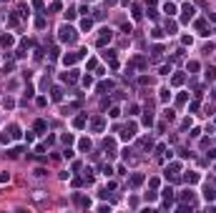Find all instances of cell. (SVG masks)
<instances>
[{"label": "cell", "mask_w": 216, "mask_h": 213, "mask_svg": "<svg viewBox=\"0 0 216 213\" xmlns=\"http://www.w3.org/2000/svg\"><path fill=\"white\" fill-rule=\"evenodd\" d=\"M58 38L63 40V43H75V38H78V35H75V30L71 25H60V30H58Z\"/></svg>", "instance_id": "1"}, {"label": "cell", "mask_w": 216, "mask_h": 213, "mask_svg": "<svg viewBox=\"0 0 216 213\" xmlns=\"http://www.w3.org/2000/svg\"><path fill=\"white\" fill-rule=\"evenodd\" d=\"M111 38H113V33H111L108 28H103V30H101V35H98V40H96V43H98V45L103 48L106 43H111Z\"/></svg>", "instance_id": "2"}, {"label": "cell", "mask_w": 216, "mask_h": 213, "mask_svg": "<svg viewBox=\"0 0 216 213\" xmlns=\"http://www.w3.org/2000/svg\"><path fill=\"white\" fill-rule=\"evenodd\" d=\"M136 136V123H128L126 128H123V133H121V138L123 140H131V138H133Z\"/></svg>", "instance_id": "3"}, {"label": "cell", "mask_w": 216, "mask_h": 213, "mask_svg": "<svg viewBox=\"0 0 216 213\" xmlns=\"http://www.w3.org/2000/svg\"><path fill=\"white\" fill-rule=\"evenodd\" d=\"M181 13H184V15H181V23H189L196 10H193V5H184V10H181Z\"/></svg>", "instance_id": "4"}, {"label": "cell", "mask_w": 216, "mask_h": 213, "mask_svg": "<svg viewBox=\"0 0 216 213\" xmlns=\"http://www.w3.org/2000/svg\"><path fill=\"white\" fill-rule=\"evenodd\" d=\"M178 170H181V166H178V163H171V166L166 168V173H163V176L171 181V178H176V176H178Z\"/></svg>", "instance_id": "5"}, {"label": "cell", "mask_w": 216, "mask_h": 213, "mask_svg": "<svg viewBox=\"0 0 216 213\" xmlns=\"http://www.w3.org/2000/svg\"><path fill=\"white\" fill-rule=\"evenodd\" d=\"M78 58H83V50H81V53H71V55H65L63 63H65V65H73V63L78 60Z\"/></svg>", "instance_id": "6"}, {"label": "cell", "mask_w": 216, "mask_h": 213, "mask_svg": "<svg viewBox=\"0 0 216 213\" xmlns=\"http://www.w3.org/2000/svg\"><path fill=\"white\" fill-rule=\"evenodd\" d=\"M143 183V173H136V176H131V188H138Z\"/></svg>", "instance_id": "7"}, {"label": "cell", "mask_w": 216, "mask_h": 213, "mask_svg": "<svg viewBox=\"0 0 216 213\" xmlns=\"http://www.w3.org/2000/svg\"><path fill=\"white\" fill-rule=\"evenodd\" d=\"M90 128H93L96 133H101L103 130V118H93V120H90Z\"/></svg>", "instance_id": "8"}, {"label": "cell", "mask_w": 216, "mask_h": 213, "mask_svg": "<svg viewBox=\"0 0 216 213\" xmlns=\"http://www.w3.org/2000/svg\"><path fill=\"white\" fill-rule=\"evenodd\" d=\"M196 30L201 33V35H208L206 30H208V28H206V20H196Z\"/></svg>", "instance_id": "9"}, {"label": "cell", "mask_w": 216, "mask_h": 213, "mask_svg": "<svg viewBox=\"0 0 216 213\" xmlns=\"http://www.w3.org/2000/svg\"><path fill=\"white\" fill-rule=\"evenodd\" d=\"M63 80H65V83H75V80H78V73H75V70H71V73L63 75Z\"/></svg>", "instance_id": "10"}, {"label": "cell", "mask_w": 216, "mask_h": 213, "mask_svg": "<svg viewBox=\"0 0 216 213\" xmlns=\"http://www.w3.org/2000/svg\"><path fill=\"white\" fill-rule=\"evenodd\" d=\"M204 198H206V201H214V198H216V190L206 186V188H204Z\"/></svg>", "instance_id": "11"}, {"label": "cell", "mask_w": 216, "mask_h": 213, "mask_svg": "<svg viewBox=\"0 0 216 213\" xmlns=\"http://www.w3.org/2000/svg\"><path fill=\"white\" fill-rule=\"evenodd\" d=\"M0 43H3V48H10L15 40H13V35H3V38H0Z\"/></svg>", "instance_id": "12"}, {"label": "cell", "mask_w": 216, "mask_h": 213, "mask_svg": "<svg viewBox=\"0 0 216 213\" xmlns=\"http://www.w3.org/2000/svg\"><path fill=\"white\" fill-rule=\"evenodd\" d=\"M78 148H81V151H90V140H88V138H81Z\"/></svg>", "instance_id": "13"}, {"label": "cell", "mask_w": 216, "mask_h": 213, "mask_svg": "<svg viewBox=\"0 0 216 213\" xmlns=\"http://www.w3.org/2000/svg\"><path fill=\"white\" fill-rule=\"evenodd\" d=\"M206 80H216V68H206Z\"/></svg>", "instance_id": "14"}, {"label": "cell", "mask_w": 216, "mask_h": 213, "mask_svg": "<svg viewBox=\"0 0 216 213\" xmlns=\"http://www.w3.org/2000/svg\"><path fill=\"white\" fill-rule=\"evenodd\" d=\"M111 88H113V83H111V80H108V83L103 80V83L98 85V90H101V93H106V90H111Z\"/></svg>", "instance_id": "15"}, {"label": "cell", "mask_w": 216, "mask_h": 213, "mask_svg": "<svg viewBox=\"0 0 216 213\" xmlns=\"http://www.w3.org/2000/svg\"><path fill=\"white\" fill-rule=\"evenodd\" d=\"M73 125H75V128H83V125H86V116H78V118L73 120Z\"/></svg>", "instance_id": "16"}, {"label": "cell", "mask_w": 216, "mask_h": 213, "mask_svg": "<svg viewBox=\"0 0 216 213\" xmlns=\"http://www.w3.org/2000/svg\"><path fill=\"white\" fill-rule=\"evenodd\" d=\"M173 30H176V23H173V20H166V33H173Z\"/></svg>", "instance_id": "17"}, {"label": "cell", "mask_w": 216, "mask_h": 213, "mask_svg": "<svg viewBox=\"0 0 216 213\" xmlns=\"http://www.w3.org/2000/svg\"><path fill=\"white\" fill-rule=\"evenodd\" d=\"M191 198H193V190H184V193H181V201H189L191 203Z\"/></svg>", "instance_id": "18"}, {"label": "cell", "mask_w": 216, "mask_h": 213, "mask_svg": "<svg viewBox=\"0 0 216 213\" xmlns=\"http://www.w3.org/2000/svg\"><path fill=\"white\" fill-rule=\"evenodd\" d=\"M81 28H83V30H90V28H93V20H90V18H86V20L81 23Z\"/></svg>", "instance_id": "19"}, {"label": "cell", "mask_w": 216, "mask_h": 213, "mask_svg": "<svg viewBox=\"0 0 216 213\" xmlns=\"http://www.w3.org/2000/svg\"><path fill=\"white\" fill-rule=\"evenodd\" d=\"M163 10L169 13V15H173V13H176V5H173V3H166V5H163Z\"/></svg>", "instance_id": "20"}, {"label": "cell", "mask_w": 216, "mask_h": 213, "mask_svg": "<svg viewBox=\"0 0 216 213\" xmlns=\"http://www.w3.org/2000/svg\"><path fill=\"white\" fill-rule=\"evenodd\" d=\"M10 138H13V136H10L8 130H5V133H0V143H10Z\"/></svg>", "instance_id": "21"}, {"label": "cell", "mask_w": 216, "mask_h": 213, "mask_svg": "<svg viewBox=\"0 0 216 213\" xmlns=\"http://www.w3.org/2000/svg\"><path fill=\"white\" fill-rule=\"evenodd\" d=\"M60 98H63V90H60V88H53V100H60Z\"/></svg>", "instance_id": "22"}, {"label": "cell", "mask_w": 216, "mask_h": 213, "mask_svg": "<svg viewBox=\"0 0 216 213\" xmlns=\"http://www.w3.org/2000/svg\"><path fill=\"white\" fill-rule=\"evenodd\" d=\"M20 153H23V148H13V151H8V155H10V158H18Z\"/></svg>", "instance_id": "23"}, {"label": "cell", "mask_w": 216, "mask_h": 213, "mask_svg": "<svg viewBox=\"0 0 216 213\" xmlns=\"http://www.w3.org/2000/svg\"><path fill=\"white\" fill-rule=\"evenodd\" d=\"M10 136L13 138H20V128L18 125H10Z\"/></svg>", "instance_id": "24"}, {"label": "cell", "mask_w": 216, "mask_h": 213, "mask_svg": "<svg viewBox=\"0 0 216 213\" xmlns=\"http://www.w3.org/2000/svg\"><path fill=\"white\" fill-rule=\"evenodd\" d=\"M199 181V173H189L186 176V183H196Z\"/></svg>", "instance_id": "25"}, {"label": "cell", "mask_w": 216, "mask_h": 213, "mask_svg": "<svg viewBox=\"0 0 216 213\" xmlns=\"http://www.w3.org/2000/svg\"><path fill=\"white\" fill-rule=\"evenodd\" d=\"M143 125H153V116H151V113H146V116H143Z\"/></svg>", "instance_id": "26"}, {"label": "cell", "mask_w": 216, "mask_h": 213, "mask_svg": "<svg viewBox=\"0 0 216 213\" xmlns=\"http://www.w3.org/2000/svg\"><path fill=\"white\" fill-rule=\"evenodd\" d=\"M163 198H166V201H171V198H173V190H171V188H163Z\"/></svg>", "instance_id": "27"}, {"label": "cell", "mask_w": 216, "mask_h": 213, "mask_svg": "<svg viewBox=\"0 0 216 213\" xmlns=\"http://www.w3.org/2000/svg\"><path fill=\"white\" fill-rule=\"evenodd\" d=\"M83 85H86V88H90V85H93V78L86 75V78H83Z\"/></svg>", "instance_id": "28"}, {"label": "cell", "mask_w": 216, "mask_h": 213, "mask_svg": "<svg viewBox=\"0 0 216 213\" xmlns=\"http://www.w3.org/2000/svg\"><path fill=\"white\" fill-rule=\"evenodd\" d=\"M35 130H38V133L45 130V123H43V120H38V123H35Z\"/></svg>", "instance_id": "29"}, {"label": "cell", "mask_w": 216, "mask_h": 213, "mask_svg": "<svg viewBox=\"0 0 216 213\" xmlns=\"http://www.w3.org/2000/svg\"><path fill=\"white\" fill-rule=\"evenodd\" d=\"M184 83V75H173V85H181Z\"/></svg>", "instance_id": "30"}, {"label": "cell", "mask_w": 216, "mask_h": 213, "mask_svg": "<svg viewBox=\"0 0 216 213\" xmlns=\"http://www.w3.org/2000/svg\"><path fill=\"white\" fill-rule=\"evenodd\" d=\"M121 116V108H111V118H118Z\"/></svg>", "instance_id": "31"}, {"label": "cell", "mask_w": 216, "mask_h": 213, "mask_svg": "<svg viewBox=\"0 0 216 213\" xmlns=\"http://www.w3.org/2000/svg\"><path fill=\"white\" fill-rule=\"evenodd\" d=\"M75 15H78V13H75V10H65V18H68V20H73Z\"/></svg>", "instance_id": "32"}, {"label": "cell", "mask_w": 216, "mask_h": 213, "mask_svg": "<svg viewBox=\"0 0 216 213\" xmlns=\"http://www.w3.org/2000/svg\"><path fill=\"white\" fill-rule=\"evenodd\" d=\"M169 98H171V93H169V90L163 88V90H161V100H169Z\"/></svg>", "instance_id": "33"}, {"label": "cell", "mask_w": 216, "mask_h": 213, "mask_svg": "<svg viewBox=\"0 0 216 213\" xmlns=\"http://www.w3.org/2000/svg\"><path fill=\"white\" fill-rule=\"evenodd\" d=\"M133 18H136V20L141 18V8H138V5H133Z\"/></svg>", "instance_id": "34"}, {"label": "cell", "mask_w": 216, "mask_h": 213, "mask_svg": "<svg viewBox=\"0 0 216 213\" xmlns=\"http://www.w3.org/2000/svg\"><path fill=\"white\" fill-rule=\"evenodd\" d=\"M171 73V65H161V75H169Z\"/></svg>", "instance_id": "35"}, {"label": "cell", "mask_w": 216, "mask_h": 213, "mask_svg": "<svg viewBox=\"0 0 216 213\" xmlns=\"http://www.w3.org/2000/svg\"><path fill=\"white\" fill-rule=\"evenodd\" d=\"M8 181H10V176H8V173H0V183H8Z\"/></svg>", "instance_id": "36"}, {"label": "cell", "mask_w": 216, "mask_h": 213, "mask_svg": "<svg viewBox=\"0 0 216 213\" xmlns=\"http://www.w3.org/2000/svg\"><path fill=\"white\" fill-rule=\"evenodd\" d=\"M86 3H88V0H86Z\"/></svg>", "instance_id": "37"}]
</instances>
